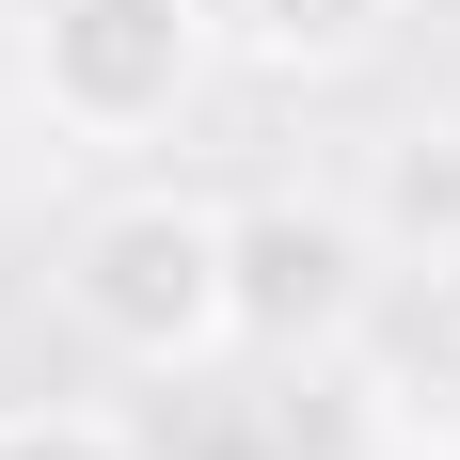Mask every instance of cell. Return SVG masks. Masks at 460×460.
Instances as JSON below:
<instances>
[{
    "instance_id": "1",
    "label": "cell",
    "mask_w": 460,
    "mask_h": 460,
    "mask_svg": "<svg viewBox=\"0 0 460 460\" xmlns=\"http://www.w3.org/2000/svg\"><path fill=\"white\" fill-rule=\"evenodd\" d=\"M64 318L111 349V366H207L238 349V270H223V207L190 190H111L80 238H64Z\"/></svg>"
},
{
    "instance_id": "2",
    "label": "cell",
    "mask_w": 460,
    "mask_h": 460,
    "mask_svg": "<svg viewBox=\"0 0 460 460\" xmlns=\"http://www.w3.org/2000/svg\"><path fill=\"white\" fill-rule=\"evenodd\" d=\"M223 64V0H32V111L64 143H159Z\"/></svg>"
},
{
    "instance_id": "3",
    "label": "cell",
    "mask_w": 460,
    "mask_h": 460,
    "mask_svg": "<svg viewBox=\"0 0 460 460\" xmlns=\"http://www.w3.org/2000/svg\"><path fill=\"white\" fill-rule=\"evenodd\" d=\"M223 270H238V349L318 366V349L366 333L381 238H366V207H333V190H254V207H223Z\"/></svg>"
},
{
    "instance_id": "4",
    "label": "cell",
    "mask_w": 460,
    "mask_h": 460,
    "mask_svg": "<svg viewBox=\"0 0 460 460\" xmlns=\"http://www.w3.org/2000/svg\"><path fill=\"white\" fill-rule=\"evenodd\" d=\"M223 48L270 80H349L397 48V0H223Z\"/></svg>"
},
{
    "instance_id": "5",
    "label": "cell",
    "mask_w": 460,
    "mask_h": 460,
    "mask_svg": "<svg viewBox=\"0 0 460 460\" xmlns=\"http://www.w3.org/2000/svg\"><path fill=\"white\" fill-rule=\"evenodd\" d=\"M0 460H143L111 413H80V397H48V413H0Z\"/></svg>"
}]
</instances>
